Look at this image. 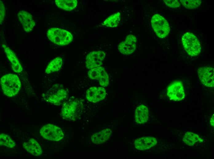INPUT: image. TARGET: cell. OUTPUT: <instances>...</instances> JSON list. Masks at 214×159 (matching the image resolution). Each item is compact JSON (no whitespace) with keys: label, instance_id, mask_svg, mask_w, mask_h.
Listing matches in <instances>:
<instances>
[{"label":"cell","instance_id":"ba28073f","mask_svg":"<svg viewBox=\"0 0 214 159\" xmlns=\"http://www.w3.org/2000/svg\"><path fill=\"white\" fill-rule=\"evenodd\" d=\"M167 95L170 100L175 101L182 100L185 94L182 82L176 81L170 84L167 88Z\"/></svg>","mask_w":214,"mask_h":159},{"label":"cell","instance_id":"9c48e42d","mask_svg":"<svg viewBox=\"0 0 214 159\" xmlns=\"http://www.w3.org/2000/svg\"><path fill=\"white\" fill-rule=\"evenodd\" d=\"M197 74L201 83L208 87H213L214 86V69L208 66L199 68Z\"/></svg>","mask_w":214,"mask_h":159},{"label":"cell","instance_id":"8fae6325","mask_svg":"<svg viewBox=\"0 0 214 159\" xmlns=\"http://www.w3.org/2000/svg\"><path fill=\"white\" fill-rule=\"evenodd\" d=\"M105 58V54L101 50L92 51L89 53L86 58V66L88 69L100 66Z\"/></svg>","mask_w":214,"mask_h":159},{"label":"cell","instance_id":"9a60e30c","mask_svg":"<svg viewBox=\"0 0 214 159\" xmlns=\"http://www.w3.org/2000/svg\"><path fill=\"white\" fill-rule=\"evenodd\" d=\"M2 46L4 49L7 58L11 63L13 70L17 73L21 72L23 70V68L15 54L6 45L2 44Z\"/></svg>","mask_w":214,"mask_h":159},{"label":"cell","instance_id":"83f0119b","mask_svg":"<svg viewBox=\"0 0 214 159\" xmlns=\"http://www.w3.org/2000/svg\"><path fill=\"white\" fill-rule=\"evenodd\" d=\"M210 122L211 125L212 127H214V114L212 115L211 117Z\"/></svg>","mask_w":214,"mask_h":159},{"label":"cell","instance_id":"ffe728a7","mask_svg":"<svg viewBox=\"0 0 214 159\" xmlns=\"http://www.w3.org/2000/svg\"><path fill=\"white\" fill-rule=\"evenodd\" d=\"M55 3L60 9L65 11H71L76 7L77 1V0H56Z\"/></svg>","mask_w":214,"mask_h":159},{"label":"cell","instance_id":"7c38bea8","mask_svg":"<svg viewBox=\"0 0 214 159\" xmlns=\"http://www.w3.org/2000/svg\"><path fill=\"white\" fill-rule=\"evenodd\" d=\"M137 41V39L135 36L133 35H129L124 41L119 44L118 50L122 54H131L136 49Z\"/></svg>","mask_w":214,"mask_h":159},{"label":"cell","instance_id":"3957f363","mask_svg":"<svg viewBox=\"0 0 214 159\" xmlns=\"http://www.w3.org/2000/svg\"><path fill=\"white\" fill-rule=\"evenodd\" d=\"M68 96L66 91L59 85H54L46 93L42 94L44 100L56 105H60Z\"/></svg>","mask_w":214,"mask_h":159},{"label":"cell","instance_id":"52a82bcc","mask_svg":"<svg viewBox=\"0 0 214 159\" xmlns=\"http://www.w3.org/2000/svg\"><path fill=\"white\" fill-rule=\"evenodd\" d=\"M40 134L45 139L53 141H59L64 137L63 133L60 128L51 124L42 127L40 130Z\"/></svg>","mask_w":214,"mask_h":159},{"label":"cell","instance_id":"484cf974","mask_svg":"<svg viewBox=\"0 0 214 159\" xmlns=\"http://www.w3.org/2000/svg\"><path fill=\"white\" fill-rule=\"evenodd\" d=\"M163 1L167 6L172 8H176L180 5V3L177 0H164Z\"/></svg>","mask_w":214,"mask_h":159},{"label":"cell","instance_id":"ac0fdd59","mask_svg":"<svg viewBox=\"0 0 214 159\" xmlns=\"http://www.w3.org/2000/svg\"><path fill=\"white\" fill-rule=\"evenodd\" d=\"M135 118L139 124L146 122L149 118V110L146 106L141 105L137 107L135 111Z\"/></svg>","mask_w":214,"mask_h":159},{"label":"cell","instance_id":"7402d4cb","mask_svg":"<svg viewBox=\"0 0 214 159\" xmlns=\"http://www.w3.org/2000/svg\"><path fill=\"white\" fill-rule=\"evenodd\" d=\"M62 64V59L60 57H57L52 60L46 67L45 72L50 74L59 71Z\"/></svg>","mask_w":214,"mask_h":159},{"label":"cell","instance_id":"cb8c5ba5","mask_svg":"<svg viewBox=\"0 0 214 159\" xmlns=\"http://www.w3.org/2000/svg\"><path fill=\"white\" fill-rule=\"evenodd\" d=\"M0 144L9 148H12L15 146L14 141L8 135L4 133L0 135Z\"/></svg>","mask_w":214,"mask_h":159},{"label":"cell","instance_id":"e0dca14e","mask_svg":"<svg viewBox=\"0 0 214 159\" xmlns=\"http://www.w3.org/2000/svg\"><path fill=\"white\" fill-rule=\"evenodd\" d=\"M24 149L28 152L35 156H38L42 153V150L39 144L31 138L28 142L23 144Z\"/></svg>","mask_w":214,"mask_h":159},{"label":"cell","instance_id":"5bb4252c","mask_svg":"<svg viewBox=\"0 0 214 159\" xmlns=\"http://www.w3.org/2000/svg\"><path fill=\"white\" fill-rule=\"evenodd\" d=\"M18 15L24 30L26 32L31 31L35 24L32 15L29 13L24 10L19 11Z\"/></svg>","mask_w":214,"mask_h":159},{"label":"cell","instance_id":"6da1fadb","mask_svg":"<svg viewBox=\"0 0 214 159\" xmlns=\"http://www.w3.org/2000/svg\"><path fill=\"white\" fill-rule=\"evenodd\" d=\"M0 84L4 94L9 97L16 95L21 87L19 78L13 74H8L3 76L0 80Z\"/></svg>","mask_w":214,"mask_h":159},{"label":"cell","instance_id":"2e32d148","mask_svg":"<svg viewBox=\"0 0 214 159\" xmlns=\"http://www.w3.org/2000/svg\"><path fill=\"white\" fill-rule=\"evenodd\" d=\"M157 143L156 139L153 136L142 137L136 139L134 142L135 147L140 150L150 149Z\"/></svg>","mask_w":214,"mask_h":159},{"label":"cell","instance_id":"30bf717a","mask_svg":"<svg viewBox=\"0 0 214 159\" xmlns=\"http://www.w3.org/2000/svg\"><path fill=\"white\" fill-rule=\"evenodd\" d=\"M88 76L91 80H98L100 85L106 87L109 84V77L105 68L101 66L90 69Z\"/></svg>","mask_w":214,"mask_h":159},{"label":"cell","instance_id":"277c9868","mask_svg":"<svg viewBox=\"0 0 214 159\" xmlns=\"http://www.w3.org/2000/svg\"><path fill=\"white\" fill-rule=\"evenodd\" d=\"M184 48L187 53L192 56L199 54L201 51V45L197 38L190 32L184 34L182 38Z\"/></svg>","mask_w":214,"mask_h":159},{"label":"cell","instance_id":"4fadbf2b","mask_svg":"<svg viewBox=\"0 0 214 159\" xmlns=\"http://www.w3.org/2000/svg\"><path fill=\"white\" fill-rule=\"evenodd\" d=\"M106 95V90L104 87H93L87 90L86 97L90 102L96 103L103 100Z\"/></svg>","mask_w":214,"mask_h":159},{"label":"cell","instance_id":"5b68a950","mask_svg":"<svg viewBox=\"0 0 214 159\" xmlns=\"http://www.w3.org/2000/svg\"><path fill=\"white\" fill-rule=\"evenodd\" d=\"M152 27L157 35L163 38L166 37L169 32L170 27L166 20L159 14L154 15L152 18Z\"/></svg>","mask_w":214,"mask_h":159},{"label":"cell","instance_id":"4316f807","mask_svg":"<svg viewBox=\"0 0 214 159\" xmlns=\"http://www.w3.org/2000/svg\"><path fill=\"white\" fill-rule=\"evenodd\" d=\"M0 22L1 24L4 19L6 10L4 5L1 0L0 1Z\"/></svg>","mask_w":214,"mask_h":159},{"label":"cell","instance_id":"d6986e66","mask_svg":"<svg viewBox=\"0 0 214 159\" xmlns=\"http://www.w3.org/2000/svg\"><path fill=\"white\" fill-rule=\"evenodd\" d=\"M112 131L111 129L106 128L93 134L91 137L92 142L94 144H99L104 143L109 138Z\"/></svg>","mask_w":214,"mask_h":159},{"label":"cell","instance_id":"44dd1931","mask_svg":"<svg viewBox=\"0 0 214 159\" xmlns=\"http://www.w3.org/2000/svg\"><path fill=\"white\" fill-rule=\"evenodd\" d=\"M183 140L185 143L189 146H193L197 142H203V139L198 135L190 131H187L185 134Z\"/></svg>","mask_w":214,"mask_h":159},{"label":"cell","instance_id":"8992f818","mask_svg":"<svg viewBox=\"0 0 214 159\" xmlns=\"http://www.w3.org/2000/svg\"><path fill=\"white\" fill-rule=\"evenodd\" d=\"M81 109V103L77 100H71L65 102L62 108L61 115L65 119L75 120L78 117Z\"/></svg>","mask_w":214,"mask_h":159},{"label":"cell","instance_id":"603a6c76","mask_svg":"<svg viewBox=\"0 0 214 159\" xmlns=\"http://www.w3.org/2000/svg\"><path fill=\"white\" fill-rule=\"evenodd\" d=\"M120 18L121 14L119 12L113 14L105 20L103 24L108 27H116L119 23Z\"/></svg>","mask_w":214,"mask_h":159},{"label":"cell","instance_id":"7a4b0ae2","mask_svg":"<svg viewBox=\"0 0 214 159\" xmlns=\"http://www.w3.org/2000/svg\"><path fill=\"white\" fill-rule=\"evenodd\" d=\"M47 35L51 41L60 46L68 45L73 39L72 35L70 32L56 28L49 29L47 32Z\"/></svg>","mask_w":214,"mask_h":159},{"label":"cell","instance_id":"d4e9b609","mask_svg":"<svg viewBox=\"0 0 214 159\" xmlns=\"http://www.w3.org/2000/svg\"><path fill=\"white\" fill-rule=\"evenodd\" d=\"M182 4L188 9H194L199 6L200 4V0H180Z\"/></svg>","mask_w":214,"mask_h":159}]
</instances>
